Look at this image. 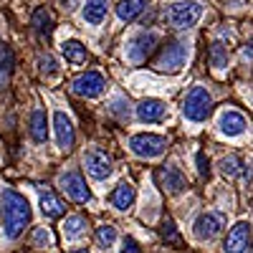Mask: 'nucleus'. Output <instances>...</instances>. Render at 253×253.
I'll return each instance as SVG.
<instances>
[{
  "mask_svg": "<svg viewBox=\"0 0 253 253\" xmlns=\"http://www.w3.org/2000/svg\"><path fill=\"white\" fill-rule=\"evenodd\" d=\"M160 233H162V238H165L167 243L180 246V233L175 230V223H172V220H165V223L160 225Z\"/></svg>",
  "mask_w": 253,
  "mask_h": 253,
  "instance_id": "obj_27",
  "label": "nucleus"
},
{
  "mask_svg": "<svg viewBox=\"0 0 253 253\" xmlns=\"http://www.w3.org/2000/svg\"><path fill=\"white\" fill-rule=\"evenodd\" d=\"M187 46L185 43H180V41H172V43H167L162 51H160V56H157V61H155V69L157 71H167V74H175V71H180L182 66H185V61H187Z\"/></svg>",
  "mask_w": 253,
  "mask_h": 253,
  "instance_id": "obj_4",
  "label": "nucleus"
},
{
  "mask_svg": "<svg viewBox=\"0 0 253 253\" xmlns=\"http://www.w3.org/2000/svg\"><path fill=\"white\" fill-rule=\"evenodd\" d=\"M155 46H157V33H139L137 38L129 41V46H126V58L132 63H142L155 51Z\"/></svg>",
  "mask_w": 253,
  "mask_h": 253,
  "instance_id": "obj_10",
  "label": "nucleus"
},
{
  "mask_svg": "<svg viewBox=\"0 0 253 253\" xmlns=\"http://www.w3.org/2000/svg\"><path fill=\"white\" fill-rule=\"evenodd\" d=\"M31 137H33V142H38V144H43V142L48 139V114H46V112L36 109V112L31 114Z\"/></svg>",
  "mask_w": 253,
  "mask_h": 253,
  "instance_id": "obj_17",
  "label": "nucleus"
},
{
  "mask_svg": "<svg viewBox=\"0 0 253 253\" xmlns=\"http://www.w3.org/2000/svg\"><path fill=\"white\" fill-rule=\"evenodd\" d=\"M210 107H213V99H210L208 89L205 86H193L187 91V96H185L182 112H185V117L190 122H205L208 114H210Z\"/></svg>",
  "mask_w": 253,
  "mask_h": 253,
  "instance_id": "obj_3",
  "label": "nucleus"
},
{
  "mask_svg": "<svg viewBox=\"0 0 253 253\" xmlns=\"http://www.w3.org/2000/svg\"><path fill=\"white\" fill-rule=\"evenodd\" d=\"M119 253H139V243H137L134 238L126 236V238L122 241V251H119Z\"/></svg>",
  "mask_w": 253,
  "mask_h": 253,
  "instance_id": "obj_31",
  "label": "nucleus"
},
{
  "mask_svg": "<svg viewBox=\"0 0 253 253\" xmlns=\"http://www.w3.org/2000/svg\"><path fill=\"white\" fill-rule=\"evenodd\" d=\"M104 86H107V81H104L101 74L86 71V74H81L79 79H74L71 91H74L76 96H84V99H96V96H101Z\"/></svg>",
  "mask_w": 253,
  "mask_h": 253,
  "instance_id": "obj_6",
  "label": "nucleus"
},
{
  "mask_svg": "<svg viewBox=\"0 0 253 253\" xmlns=\"http://www.w3.org/2000/svg\"><path fill=\"white\" fill-rule=\"evenodd\" d=\"M203 15V5L195 3V0H180V3H172L165 10V20L172 28H193Z\"/></svg>",
  "mask_w": 253,
  "mask_h": 253,
  "instance_id": "obj_2",
  "label": "nucleus"
},
{
  "mask_svg": "<svg viewBox=\"0 0 253 253\" xmlns=\"http://www.w3.org/2000/svg\"><path fill=\"white\" fill-rule=\"evenodd\" d=\"M198 172L203 175V177H210V160L205 157V152H198Z\"/></svg>",
  "mask_w": 253,
  "mask_h": 253,
  "instance_id": "obj_30",
  "label": "nucleus"
},
{
  "mask_svg": "<svg viewBox=\"0 0 253 253\" xmlns=\"http://www.w3.org/2000/svg\"><path fill=\"white\" fill-rule=\"evenodd\" d=\"M243 58H246V61L253 58V48H243Z\"/></svg>",
  "mask_w": 253,
  "mask_h": 253,
  "instance_id": "obj_34",
  "label": "nucleus"
},
{
  "mask_svg": "<svg viewBox=\"0 0 253 253\" xmlns=\"http://www.w3.org/2000/svg\"><path fill=\"white\" fill-rule=\"evenodd\" d=\"M248 241H251V225L246 220H238L233 228L228 230V238L223 243V251L225 253H246Z\"/></svg>",
  "mask_w": 253,
  "mask_h": 253,
  "instance_id": "obj_11",
  "label": "nucleus"
},
{
  "mask_svg": "<svg viewBox=\"0 0 253 253\" xmlns=\"http://www.w3.org/2000/svg\"><path fill=\"white\" fill-rule=\"evenodd\" d=\"M0 215H3L5 238L15 241V238H20V233H23L26 225L31 223V205L20 193L5 187L3 193H0Z\"/></svg>",
  "mask_w": 253,
  "mask_h": 253,
  "instance_id": "obj_1",
  "label": "nucleus"
},
{
  "mask_svg": "<svg viewBox=\"0 0 253 253\" xmlns=\"http://www.w3.org/2000/svg\"><path fill=\"white\" fill-rule=\"evenodd\" d=\"M84 228H86V220H84L81 215H71V218H66V223H63V236H66L69 241H74L84 233Z\"/></svg>",
  "mask_w": 253,
  "mask_h": 253,
  "instance_id": "obj_23",
  "label": "nucleus"
},
{
  "mask_svg": "<svg viewBox=\"0 0 253 253\" xmlns=\"http://www.w3.org/2000/svg\"><path fill=\"white\" fill-rule=\"evenodd\" d=\"M33 28L41 33V36H48L51 31H53V18H51V13L46 10V8H38L36 13H33Z\"/></svg>",
  "mask_w": 253,
  "mask_h": 253,
  "instance_id": "obj_22",
  "label": "nucleus"
},
{
  "mask_svg": "<svg viewBox=\"0 0 253 253\" xmlns=\"http://www.w3.org/2000/svg\"><path fill=\"white\" fill-rule=\"evenodd\" d=\"M107 0H86V3H84V20H86V23H91V26H99L104 18H107Z\"/></svg>",
  "mask_w": 253,
  "mask_h": 253,
  "instance_id": "obj_18",
  "label": "nucleus"
},
{
  "mask_svg": "<svg viewBox=\"0 0 253 253\" xmlns=\"http://www.w3.org/2000/svg\"><path fill=\"white\" fill-rule=\"evenodd\" d=\"M61 190L66 193L74 203H89L91 200V193H89V187H86V180H84L79 172H66V175H61Z\"/></svg>",
  "mask_w": 253,
  "mask_h": 253,
  "instance_id": "obj_9",
  "label": "nucleus"
},
{
  "mask_svg": "<svg viewBox=\"0 0 253 253\" xmlns=\"http://www.w3.org/2000/svg\"><path fill=\"white\" fill-rule=\"evenodd\" d=\"M223 225H225V218L220 213H203L193 225V233L198 241H213L223 230Z\"/></svg>",
  "mask_w": 253,
  "mask_h": 253,
  "instance_id": "obj_7",
  "label": "nucleus"
},
{
  "mask_svg": "<svg viewBox=\"0 0 253 253\" xmlns=\"http://www.w3.org/2000/svg\"><path fill=\"white\" fill-rule=\"evenodd\" d=\"M210 61H213V66H215V69L228 66V51H225L220 43H215L213 48H210Z\"/></svg>",
  "mask_w": 253,
  "mask_h": 253,
  "instance_id": "obj_28",
  "label": "nucleus"
},
{
  "mask_svg": "<svg viewBox=\"0 0 253 253\" xmlns=\"http://www.w3.org/2000/svg\"><path fill=\"white\" fill-rule=\"evenodd\" d=\"M218 126H220V132H223L225 137H238V134H243V129H246V117H243L241 112L225 109V112L220 114V119H218Z\"/></svg>",
  "mask_w": 253,
  "mask_h": 253,
  "instance_id": "obj_13",
  "label": "nucleus"
},
{
  "mask_svg": "<svg viewBox=\"0 0 253 253\" xmlns=\"http://www.w3.org/2000/svg\"><path fill=\"white\" fill-rule=\"evenodd\" d=\"M157 180H160V187L167 190V193H182L185 190V177L180 170H175V167H162V170L157 172Z\"/></svg>",
  "mask_w": 253,
  "mask_h": 253,
  "instance_id": "obj_15",
  "label": "nucleus"
},
{
  "mask_svg": "<svg viewBox=\"0 0 253 253\" xmlns=\"http://www.w3.org/2000/svg\"><path fill=\"white\" fill-rule=\"evenodd\" d=\"M13 71V53L10 48H0V84H8Z\"/></svg>",
  "mask_w": 253,
  "mask_h": 253,
  "instance_id": "obj_24",
  "label": "nucleus"
},
{
  "mask_svg": "<svg viewBox=\"0 0 253 253\" xmlns=\"http://www.w3.org/2000/svg\"><path fill=\"white\" fill-rule=\"evenodd\" d=\"M33 243L36 246H41V248H46L48 243H51V233L46 228H36V233H33Z\"/></svg>",
  "mask_w": 253,
  "mask_h": 253,
  "instance_id": "obj_29",
  "label": "nucleus"
},
{
  "mask_svg": "<svg viewBox=\"0 0 253 253\" xmlns=\"http://www.w3.org/2000/svg\"><path fill=\"white\" fill-rule=\"evenodd\" d=\"M74 3H76V0H61V5L66 8V10H71V8H74Z\"/></svg>",
  "mask_w": 253,
  "mask_h": 253,
  "instance_id": "obj_33",
  "label": "nucleus"
},
{
  "mask_svg": "<svg viewBox=\"0 0 253 253\" xmlns=\"http://www.w3.org/2000/svg\"><path fill=\"white\" fill-rule=\"evenodd\" d=\"M134 198H137L134 185H132V182H122V185H117V190L112 193L109 200H112V205H114L117 210H126V208H132Z\"/></svg>",
  "mask_w": 253,
  "mask_h": 253,
  "instance_id": "obj_16",
  "label": "nucleus"
},
{
  "mask_svg": "<svg viewBox=\"0 0 253 253\" xmlns=\"http://www.w3.org/2000/svg\"><path fill=\"white\" fill-rule=\"evenodd\" d=\"M220 172H223L225 177H236V175L241 172V160H238L236 155L223 157V160H220Z\"/></svg>",
  "mask_w": 253,
  "mask_h": 253,
  "instance_id": "obj_26",
  "label": "nucleus"
},
{
  "mask_svg": "<svg viewBox=\"0 0 253 253\" xmlns=\"http://www.w3.org/2000/svg\"><path fill=\"white\" fill-rule=\"evenodd\" d=\"M84 167H86V172L94 180H104V177L112 175V160L101 150H86L84 152Z\"/></svg>",
  "mask_w": 253,
  "mask_h": 253,
  "instance_id": "obj_8",
  "label": "nucleus"
},
{
  "mask_svg": "<svg viewBox=\"0 0 253 253\" xmlns=\"http://www.w3.org/2000/svg\"><path fill=\"white\" fill-rule=\"evenodd\" d=\"M41 69L48 71V74H56V61L51 56H41Z\"/></svg>",
  "mask_w": 253,
  "mask_h": 253,
  "instance_id": "obj_32",
  "label": "nucleus"
},
{
  "mask_svg": "<svg viewBox=\"0 0 253 253\" xmlns=\"http://www.w3.org/2000/svg\"><path fill=\"white\" fill-rule=\"evenodd\" d=\"M53 132H56V142L61 150H71L74 147V124L63 112L53 114Z\"/></svg>",
  "mask_w": 253,
  "mask_h": 253,
  "instance_id": "obj_12",
  "label": "nucleus"
},
{
  "mask_svg": "<svg viewBox=\"0 0 253 253\" xmlns=\"http://www.w3.org/2000/svg\"><path fill=\"white\" fill-rule=\"evenodd\" d=\"M41 210H43L46 218H61L66 208L61 205V200L53 193H41Z\"/></svg>",
  "mask_w": 253,
  "mask_h": 253,
  "instance_id": "obj_21",
  "label": "nucleus"
},
{
  "mask_svg": "<svg viewBox=\"0 0 253 253\" xmlns=\"http://www.w3.org/2000/svg\"><path fill=\"white\" fill-rule=\"evenodd\" d=\"M61 53H63V58H66L69 63H74V66H79V63L86 61V46H84L81 41H63Z\"/></svg>",
  "mask_w": 253,
  "mask_h": 253,
  "instance_id": "obj_19",
  "label": "nucleus"
},
{
  "mask_svg": "<svg viewBox=\"0 0 253 253\" xmlns=\"http://www.w3.org/2000/svg\"><path fill=\"white\" fill-rule=\"evenodd\" d=\"M165 147H167V139L160 137V134H134L129 139V150L137 155V157H144V160H155L165 152Z\"/></svg>",
  "mask_w": 253,
  "mask_h": 253,
  "instance_id": "obj_5",
  "label": "nucleus"
},
{
  "mask_svg": "<svg viewBox=\"0 0 253 253\" xmlns=\"http://www.w3.org/2000/svg\"><path fill=\"white\" fill-rule=\"evenodd\" d=\"M147 5V0H122V3L117 5V15L119 20H124V23H129V20H134Z\"/></svg>",
  "mask_w": 253,
  "mask_h": 253,
  "instance_id": "obj_20",
  "label": "nucleus"
},
{
  "mask_svg": "<svg viewBox=\"0 0 253 253\" xmlns=\"http://www.w3.org/2000/svg\"><path fill=\"white\" fill-rule=\"evenodd\" d=\"M114 241H117V228L114 225H99L96 228V243L101 248H109Z\"/></svg>",
  "mask_w": 253,
  "mask_h": 253,
  "instance_id": "obj_25",
  "label": "nucleus"
},
{
  "mask_svg": "<svg viewBox=\"0 0 253 253\" xmlns=\"http://www.w3.org/2000/svg\"><path fill=\"white\" fill-rule=\"evenodd\" d=\"M165 112H167V107H165L160 99H144V101H139V107H137V119L139 122H147V124L162 122L165 119Z\"/></svg>",
  "mask_w": 253,
  "mask_h": 253,
  "instance_id": "obj_14",
  "label": "nucleus"
}]
</instances>
